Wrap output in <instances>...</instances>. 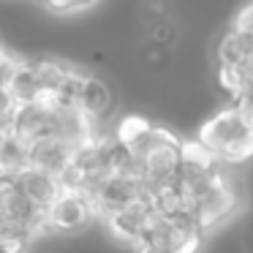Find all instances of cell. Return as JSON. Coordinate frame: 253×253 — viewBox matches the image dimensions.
I'll return each mask as SVG.
<instances>
[{
    "mask_svg": "<svg viewBox=\"0 0 253 253\" xmlns=\"http://www.w3.org/2000/svg\"><path fill=\"white\" fill-rule=\"evenodd\" d=\"M28 63V57L14 52L11 46L0 44V87H8V82L14 79V74Z\"/></svg>",
    "mask_w": 253,
    "mask_h": 253,
    "instance_id": "14",
    "label": "cell"
},
{
    "mask_svg": "<svg viewBox=\"0 0 253 253\" xmlns=\"http://www.w3.org/2000/svg\"><path fill=\"white\" fill-rule=\"evenodd\" d=\"M153 126L155 123L150 120L147 115H136V112H131V115H123V117H117V120L112 123V139H115L123 150L131 153V150L136 147L150 131H153Z\"/></svg>",
    "mask_w": 253,
    "mask_h": 253,
    "instance_id": "10",
    "label": "cell"
},
{
    "mask_svg": "<svg viewBox=\"0 0 253 253\" xmlns=\"http://www.w3.org/2000/svg\"><path fill=\"white\" fill-rule=\"evenodd\" d=\"M215 79H218V87L229 95V101H237L253 90V68L251 66H245V68L218 66L215 68Z\"/></svg>",
    "mask_w": 253,
    "mask_h": 253,
    "instance_id": "12",
    "label": "cell"
},
{
    "mask_svg": "<svg viewBox=\"0 0 253 253\" xmlns=\"http://www.w3.org/2000/svg\"><path fill=\"white\" fill-rule=\"evenodd\" d=\"M17 182H19V188H22L25 196H28L39 210H44V212L49 210V204L55 202V199L60 196V191H63L60 177L49 174V171H41V169H33V166H28V169L19 171Z\"/></svg>",
    "mask_w": 253,
    "mask_h": 253,
    "instance_id": "8",
    "label": "cell"
},
{
    "mask_svg": "<svg viewBox=\"0 0 253 253\" xmlns=\"http://www.w3.org/2000/svg\"><path fill=\"white\" fill-rule=\"evenodd\" d=\"M77 106L93 123L109 126V123H112V112H115V93H112L109 82L101 79L98 74H87L84 87H82V93H79Z\"/></svg>",
    "mask_w": 253,
    "mask_h": 253,
    "instance_id": "7",
    "label": "cell"
},
{
    "mask_svg": "<svg viewBox=\"0 0 253 253\" xmlns=\"http://www.w3.org/2000/svg\"><path fill=\"white\" fill-rule=\"evenodd\" d=\"M131 155L142 166L144 193L147 188L174 182L182 171V139L171 128L155 123L153 131L131 150Z\"/></svg>",
    "mask_w": 253,
    "mask_h": 253,
    "instance_id": "2",
    "label": "cell"
},
{
    "mask_svg": "<svg viewBox=\"0 0 253 253\" xmlns=\"http://www.w3.org/2000/svg\"><path fill=\"white\" fill-rule=\"evenodd\" d=\"M14 112H17V104H14V98L8 95L6 87H0V123H11Z\"/></svg>",
    "mask_w": 253,
    "mask_h": 253,
    "instance_id": "17",
    "label": "cell"
},
{
    "mask_svg": "<svg viewBox=\"0 0 253 253\" xmlns=\"http://www.w3.org/2000/svg\"><path fill=\"white\" fill-rule=\"evenodd\" d=\"M77 150L71 144H66L63 139L57 136H44L39 142H33L28 147V166L33 169H41V171H49L55 177H63L66 169L71 166Z\"/></svg>",
    "mask_w": 253,
    "mask_h": 253,
    "instance_id": "6",
    "label": "cell"
},
{
    "mask_svg": "<svg viewBox=\"0 0 253 253\" xmlns=\"http://www.w3.org/2000/svg\"><path fill=\"white\" fill-rule=\"evenodd\" d=\"M231 104L240 109V115H242V120L248 123V128H253V90H251V93H245L242 98L231 101Z\"/></svg>",
    "mask_w": 253,
    "mask_h": 253,
    "instance_id": "16",
    "label": "cell"
},
{
    "mask_svg": "<svg viewBox=\"0 0 253 253\" xmlns=\"http://www.w3.org/2000/svg\"><path fill=\"white\" fill-rule=\"evenodd\" d=\"M147 240L166 245L171 253H202L207 234L191 215H180V218H161L158 215Z\"/></svg>",
    "mask_w": 253,
    "mask_h": 253,
    "instance_id": "5",
    "label": "cell"
},
{
    "mask_svg": "<svg viewBox=\"0 0 253 253\" xmlns=\"http://www.w3.org/2000/svg\"><path fill=\"white\" fill-rule=\"evenodd\" d=\"M182 166L196 171H215L220 166V161L193 136V139H182Z\"/></svg>",
    "mask_w": 253,
    "mask_h": 253,
    "instance_id": "13",
    "label": "cell"
},
{
    "mask_svg": "<svg viewBox=\"0 0 253 253\" xmlns=\"http://www.w3.org/2000/svg\"><path fill=\"white\" fill-rule=\"evenodd\" d=\"M215 60H218V66H234V68L253 66V36L226 28L215 41Z\"/></svg>",
    "mask_w": 253,
    "mask_h": 253,
    "instance_id": "9",
    "label": "cell"
},
{
    "mask_svg": "<svg viewBox=\"0 0 253 253\" xmlns=\"http://www.w3.org/2000/svg\"><path fill=\"white\" fill-rule=\"evenodd\" d=\"M158 220V212L150 204V199H133L126 207H120L117 212H112L109 218L104 220V226L109 229V234L115 237L117 242H126V245H139L142 240L150 237V229Z\"/></svg>",
    "mask_w": 253,
    "mask_h": 253,
    "instance_id": "4",
    "label": "cell"
},
{
    "mask_svg": "<svg viewBox=\"0 0 253 253\" xmlns=\"http://www.w3.org/2000/svg\"><path fill=\"white\" fill-rule=\"evenodd\" d=\"M131 251L133 253H171L166 245H161V242H155V240H142L139 245H133Z\"/></svg>",
    "mask_w": 253,
    "mask_h": 253,
    "instance_id": "18",
    "label": "cell"
},
{
    "mask_svg": "<svg viewBox=\"0 0 253 253\" xmlns=\"http://www.w3.org/2000/svg\"><path fill=\"white\" fill-rule=\"evenodd\" d=\"M6 90H8V95L14 98V104H17V106L36 104V98L41 95V82H39V77H36L33 57H28V63L14 74V79L8 82Z\"/></svg>",
    "mask_w": 253,
    "mask_h": 253,
    "instance_id": "11",
    "label": "cell"
},
{
    "mask_svg": "<svg viewBox=\"0 0 253 253\" xmlns=\"http://www.w3.org/2000/svg\"><path fill=\"white\" fill-rule=\"evenodd\" d=\"M46 223L52 234H79L90 223H98V218H95V207L87 193L63 188L60 196L46 210Z\"/></svg>",
    "mask_w": 253,
    "mask_h": 253,
    "instance_id": "3",
    "label": "cell"
},
{
    "mask_svg": "<svg viewBox=\"0 0 253 253\" xmlns=\"http://www.w3.org/2000/svg\"><path fill=\"white\" fill-rule=\"evenodd\" d=\"M196 139L223 166L240 169L242 164L253 161V128H248L240 109L231 101L226 106H220L218 112H212L199 126Z\"/></svg>",
    "mask_w": 253,
    "mask_h": 253,
    "instance_id": "1",
    "label": "cell"
},
{
    "mask_svg": "<svg viewBox=\"0 0 253 253\" xmlns=\"http://www.w3.org/2000/svg\"><path fill=\"white\" fill-rule=\"evenodd\" d=\"M229 28L253 36V0H245V3L237 8L234 17H231V22H229Z\"/></svg>",
    "mask_w": 253,
    "mask_h": 253,
    "instance_id": "15",
    "label": "cell"
}]
</instances>
